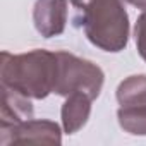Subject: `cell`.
Returning a JSON list of instances; mask_svg holds the SVG:
<instances>
[{"label": "cell", "mask_w": 146, "mask_h": 146, "mask_svg": "<svg viewBox=\"0 0 146 146\" xmlns=\"http://www.w3.org/2000/svg\"><path fill=\"white\" fill-rule=\"evenodd\" d=\"M57 58L58 74L53 90L55 95L69 96L72 93H84L91 100L100 96L105 74L96 64L69 52H57Z\"/></svg>", "instance_id": "3957f363"}, {"label": "cell", "mask_w": 146, "mask_h": 146, "mask_svg": "<svg viewBox=\"0 0 146 146\" xmlns=\"http://www.w3.org/2000/svg\"><path fill=\"white\" fill-rule=\"evenodd\" d=\"M117 102L120 107L146 105V74L125 78L117 88Z\"/></svg>", "instance_id": "ba28073f"}, {"label": "cell", "mask_w": 146, "mask_h": 146, "mask_svg": "<svg viewBox=\"0 0 146 146\" xmlns=\"http://www.w3.org/2000/svg\"><path fill=\"white\" fill-rule=\"evenodd\" d=\"M134 38H136V48L141 58L146 62V11L137 17L134 26Z\"/></svg>", "instance_id": "30bf717a"}, {"label": "cell", "mask_w": 146, "mask_h": 146, "mask_svg": "<svg viewBox=\"0 0 146 146\" xmlns=\"http://www.w3.org/2000/svg\"><path fill=\"white\" fill-rule=\"evenodd\" d=\"M125 2L137 7V9H141V11H146V0H125Z\"/></svg>", "instance_id": "8fae6325"}, {"label": "cell", "mask_w": 146, "mask_h": 146, "mask_svg": "<svg viewBox=\"0 0 146 146\" xmlns=\"http://www.w3.org/2000/svg\"><path fill=\"white\" fill-rule=\"evenodd\" d=\"M117 119L125 132L132 136H146V105L119 107Z\"/></svg>", "instance_id": "9c48e42d"}, {"label": "cell", "mask_w": 146, "mask_h": 146, "mask_svg": "<svg viewBox=\"0 0 146 146\" xmlns=\"http://www.w3.org/2000/svg\"><path fill=\"white\" fill-rule=\"evenodd\" d=\"M76 26L84 29L91 45L119 53L129 41V16L122 0H70Z\"/></svg>", "instance_id": "7a4b0ae2"}, {"label": "cell", "mask_w": 146, "mask_h": 146, "mask_svg": "<svg viewBox=\"0 0 146 146\" xmlns=\"http://www.w3.org/2000/svg\"><path fill=\"white\" fill-rule=\"evenodd\" d=\"M14 143H36V144H60L62 131L58 124L43 119H29L12 127L0 129V144L9 146Z\"/></svg>", "instance_id": "277c9868"}, {"label": "cell", "mask_w": 146, "mask_h": 146, "mask_svg": "<svg viewBox=\"0 0 146 146\" xmlns=\"http://www.w3.org/2000/svg\"><path fill=\"white\" fill-rule=\"evenodd\" d=\"M58 74L57 52L36 48L26 53L12 55L2 52L0 83L28 98L43 100L55 90Z\"/></svg>", "instance_id": "6da1fadb"}, {"label": "cell", "mask_w": 146, "mask_h": 146, "mask_svg": "<svg viewBox=\"0 0 146 146\" xmlns=\"http://www.w3.org/2000/svg\"><path fill=\"white\" fill-rule=\"evenodd\" d=\"M33 23L43 38L60 36L67 24V0H36Z\"/></svg>", "instance_id": "5b68a950"}, {"label": "cell", "mask_w": 146, "mask_h": 146, "mask_svg": "<svg viewBox=\"0 0 146 146\" xmlns=\"http://www.w3.org/2000/svg\"><path fill=\"white\" fill-rule=\"evenodd\" d=\"M33 105L28 96L2 86V107H0V129L17 125L33 119Z\"/></svg>", "instance_id": "8992f818"}, {"label": "cell", "mask_w": 146, "mask_h": 146, "mask_svg": "<svg viewBox=\"0 0 146 146\" xmlns=\"http://www.w3.org/2000/svg\"><path fill=\"white\" fill-rule=\"evenodd\" d=\"M91 98L84 93H72L65 96V102L60 110L62 127L65 134H76L83 129L91 115Z\"/></svg>", "instance_id": "52a82bcc"}]
</instances>
